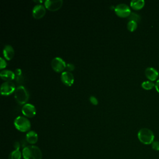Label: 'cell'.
Here are the masks:
<instances>
[{"instance_id":"1","label":"cell","mask_w":159,"mask_h":159,"mask_svg":"<svg viewBox=\"0 0 159 159\" xmlns=\"http://www.w3.org/2000/svg\"><path fill=\"white\" fill-rule=\"evenodd\" d=\"M24 159H42V153L41 150L35 145H28L22 150Z\"/></svg>"},{"instance_id":"2","label":"cell","mask_w":159,"mask_h":159,"mask_svg":"<svg viewBox=\"0 0 159 159\" xmlns=\"http://www.w3.org/2000/svg\"><path fill=\"white\" fill-rule=\"evenodd\" d=\"M137 137L140 142L145 145L152 144L154 141V134L148 128H142L140 129L138 132Z\"/></svg>"},{"instance_id":"3","label":"cell","mask_w":159,"mask_h":159,"mask_svg":"<svg viewBox=\"0 0 159 159\" xmlns=\"http://www.w3.org/2000/svg\"><path fill=\"white\" fill-rule=\"evenodd\" d=\"M29 94L26 88L22 86H18L14 91V98L19 104H25L28 101Z\"/></svg>"},{"instance_id":"4","label":"cell","mask_w":159,"mask_h":159,"mask_svg":"<svg viewBox=\"0 0 159 159\" xmlns=\"http://www.w3.org/2000/svg\"><path fill=\"white\" fill-rule=\"evenodd\" d=\"M15 127L20 132H26L30 128V122L28 119L24 116H17L14 121Z\"/></svg>"},{"instance_id":"5","label":"cell","mask_w":159,"mask_h":159,"mask_svg":"<svg viewBox=\"0 0 159 159\" xmlns=\"http://www.w3.org/2000/svg\"><path fill=\"white\" fill-rule=\"evenodd\" d=\"M114 11L118 16L121 17H128V16L131 13V11L129 6L124 3L117 4L114 7Z\"/></svg>"},{"instance_id":"6","label":"cell","mask_w":159,"mask_h":159,"mask_svg":"<svg viewBox=\"0 0 159 159\" xmlns=\"http://www.w3.org/2000/svg\"><path fill=\"white\" fill-rule=\"evenodd\" d=\"M16 89L13 82L11 81H5L1 85V94L4 96H7L14 92Z\"/></svg>"},{"instance_id":"7","label":"cell","mask_w":159,"mask_h":159,"mask_svg":"<svg viewBox=\"0 0 159 159\" xmlns=\"http://www.w3.org/2000/svg\"><path fill=\"white\" fill-rule=\"evenodd\" d=\"M51 65L54 71L57 72H61L66 68V64L61 58L57 57L52 59Z\"/></svg>"},{"instance_id":"8","label":"cell","mask_w":159,"mask_h":159,"mask_svg":"<svg viewBox=\"0 0 159 159\" xmlns=\"http://www.w3.org/2000/svg\"><path fill=\"white\" fill-rule=\"evenodd\" d=\"M45 7L52 11H57L63 4L62 0H46L44 2Z\"/></svg>"},{"instance_id":"9","label":"cell","mask_w":159,"mask_h":159,"mask_svg":"<svg viewBox=\"0 0 159 159\" xmlns=\"http://www.w3.org/2000/svg\"><path fill=\"white\" fill-rule=\"evenodd\" d=\"M22 112L27 117H32L36 114V108L33 104L26 103L22 107Z\"/></svg>"},{"instance_id":"10","label":"cell","mask_w":159,"mask_h":159,"mask_svg":"<svg viewBox=\"0 0 159 159\" xmlns=\"http://www.w3.org/2000/svg\"><path fill=\"white\" fill-rule=\"evenodd\" d=\"M46 7L40 4H36L32 9V15L35 19L42 18L46 12Z\"/></svg>"},{"instance_id":"11","label":"cell","mask_w":159,"mask_h":159,"mask_svg":"<svg viewBox=\"0 0 159 159\" xmlns=\"http://www.w3.org/2000/svg\"><path fill=\"white\" fill-rule=\"evenodd\" d=\"M61 80L65 84L71 86L74 82V76L70 71H65L61 75Z\"/></svg>"},{"instance_id":"12","label":"cell","mask_w":159,"mask_h":159,"mask_svg":"<svg viewBox=\"0 0 159 159\" xmlns=\"http://www.w3.org/2000/svg\"><path fill=\"white\" fill-rule=\"evenodd\" d=\"M145 76L150 81H154L157 80L158 76V71L153 67H148L145 70Z\"/></svg>"},{"instance_id":"13","label":"cell","mask_w":159,"mask_h":159,"mask_svg":"<svg viewBox=\"0 0 159 159\" xmlns=\"http://www.w3.org/2000/svg\"><path fill=\"white\" fill-rule=\"evenodd\" d=\"M1 78L6 81L13 80L16 78V74L14 71L9 70H3L0 72Z\"/></svg>"},{"instance_id":"14","label":"cell","mask_w":159,"mask_h":159,"mask_svg":"<svg viewBox=\"0 0 159 159\" xmlns=\"http://www.w3.org/2000/svg\"><path fill=\"white\" fill-rule=\"evenodd\" d=\"M3 55L8 60H11L14 55V50L10 45H6L3 48Z\"/></svg>"},{"instance_id":"15","label":"cell","mask_w":159,"mask_h":159,"mask_svg":"<svg viewBox=\"0 0 159 159\" xmlns=\"http://www.w3.org/2000/svg\"><path fill=\"white\" fill-rule=\"evenodd\" d=\"M25 139L27 142L30 144H34L38 140V135L35 131L30 130L27 133Z\"/></svg>"},{"instance_id":"16","label":"cell","mask_w":159,"mask_h":159,"mask_svg":"<svg viewBox=\"0 0 159 159\" xmlns=\"http://www.w3.org/2000/svg\"><path fill=\"white\" fill-rule=\"evenodd\" d=\"M130 6L134 9H140L145 4L143 0H132L130 1Z\"/></svg>"},{"instance_id":"17","label":"cell","mask_w":159,"mask_h":159,"mask_svg":"<svg viewBox=\"0 0 159 159\" xmlns=\"http://www.w3.org/2000/svg\"><path fill=\"white\" fill-rule=\"evenodd\" d=\"M22 153L18 149H15L9 155V159H20L22 157Z\"/></svg>"},{"instance_id":"18","label":"cell","mask_w":159,"mask_h":159,"mask_svg":"<svg viewBox=\"0 0 159 159\" xmlns=\"http://www.w3.org/2000/svg\"><path fill=\"white\" fill-rule=\"evenodd\" d=\"M154 86H155V84L152 81H145L142 83V87L147 90L151 89Z\"/></svg>"},{"instance_id":"19","label":"cell","mask_w":159,"mask_h":159,"mask_svg":"<svg viewBox=\"0 0 159 159\" xmlns=\"http://www.w3.org/2000/svg\"><path fill=\"white\" fill-rule=\"evenodd\" d=\"M128 19L129 20H133L136 22H138L140 20V16L138 14L134 12H131L130 15L128 16Z\"/></svg>"},{"instance_id":"20","label":"cell","mask_w":159,"mask_h":159,"mask_svg":"<svg viewBox=\"0 0 159 159\" xmlns=\"http://www.w3.org/2000/svg\"><path fill=\"white\" fill-rule=\"evenodd\" d=\"M127 29L129 31L133 32L137 27V22H136L135 21H133V20H129V22H127Z\"/></svg>"},{"instance_id":"21","label":"cell","mask_w":159,"mask_h":159,"mask_svg":"<svg viewBox=\"0 0 159 159\" xmlns=\"http://www.w3.org/2000/svg\"><path fill=\"white\" fill-rule=\"evenodd\" d=\"M15 74H16V77L17 79V81H19L18 80H20L22 78V70L20 68H16L15 70Z\"/></svg>"},{"instance_id":"22","label":"cell","mask_w":159,"mask_h":159,"mask_svg":"<svg viewBox=\"0 0 159 159\" xmlns=\"http://www.w3.org/2000/svg\"><path fill=\"white\" fill-rule=\"evenodd\" d=\"M152 148L155 151H159V141H153L152 143Z\"/></svg>"},{"instance_id":"23","label":"cell","mask_w":159,"mask_h":159,"mask_svg":"<svg viewBox=\"0 0 159 159\" xmlns=\"http://www.w3.org/2000/svg\"><path fill=\"white\" fill-rule=\"evenodd\" d=\"M89 101L94 105H97L98 104V99L95 96H91L89 97Z\"/></svg>"},{"instance_id":"24","label":"cell","mask_w":159,"mask_h":159,"mask_svg":"<svg viewBox=\"0 0 159 159\" xmlns=\"http://www.w3.org/2000/svg\"><path fill=\"white\" fill-rule=\"evenodd\" d=\"M6 65H7V62L6 61V60L3 58L1 57L0 58V68H1V69L5 68L6 66Z\"/></svg>"},{"instance_id":"25","label":"cell","mask_w":159,"mask_h":159,"mask_svg":"<svg viewBox=\"0 0 159 159\" xmlns=\"http://www.w3.org/2000/svg\"><path fill=\"white\" fill-rule=\"evenodd\" d=\"M66 68L68 70V71H71L75 69V66L72 63H68V64H66Z\"/></svg>"},{"instance_id":"26","label":"cell","mask_w":159,"mask_h":159,"mask_svg":"<svg viewBox=\"0 0 159 159\" xmlns=\"http://www.w3.org/2000/svg\"><path fill=\"white\" fill-rule=\"evenodd\" d=\"M155 88L156 90L159 93V80H158L155 83Z\"/></svg>"},{"instance_id":"27","label":"cell","mask_w":159,"mask_h":159,"mask_svg":"<svg viewBox=\"0 0 159 159\" xmlns=\"http://www.w3.org/2000/svg\"><path fill=\"white\" fill-rule=\"evenodd\" d=\"M14 148H15V149L19 150V148H20V144H19V142H15V143H14Z\"/></svg>"}]
</instances>
